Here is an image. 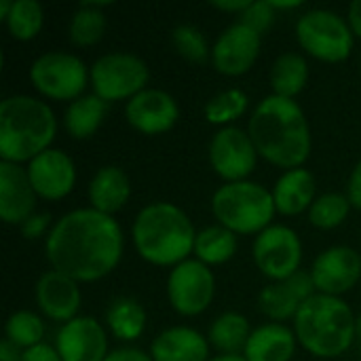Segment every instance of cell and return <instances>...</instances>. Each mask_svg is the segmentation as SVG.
Listing matches in <instances>:
<instances>
[{"instance_id":"38","label":"cell","mask_w":361,"mask_h":361,"mask_svg":"<svg viewBox=\"0 0 361 361\" xmlns=\"http://www.w3.org/2000/svg\"><path fill=\"white\" fill-rule=\"evenodd\" d=\"M21 361H61V357H59L55 347H51L47 343H40V345H36L32 349H25Z\"/></svg>"},{"instance_id":"13","label":"cell","mask_w":361,"mask_h":361,"mask_svg":"<svg viewBox=\"0 0 361 361\" xmlns=\"http://www.w3.org/2000/svg\"><path fill=\"white\" fill-rule=\"evenodd\" d=\"M262 49V34L237 21L228 25L212 47V63L226 76H241L250 72Z\"/></svg>"},{"instance_id":"22","label":"cell","mask_w":361,"mask_h":361,"mask_svg":"<svg viewBox=\"0 0 361 361\" xmlns=\"http://www.w3.org/2000/svg\"><path fill=\"white\" fill-rule=\"evenodd\" d=\"M131 197V182L129 176L116 167V165H106L95 171V176L89 182V201L91 207L112 216L118 209L125 207V203Z\"/></svg>"},{"instance_id":"4","label":"cell","mask_w":361,"mask_h":361,"mask_svg":"<svg viewBox=\"0 0 361 361\" xmlns=\"http://www.w3.org/2000/svg\"><path fill=\"white\" fill-rule=\"evenodd\" d=\"M137 254L157 267H178L195 252L197 231L190 218L173 203L146 205L131 228Z\"/></svg>"},{"instance_id":"41","label":"cell","mask_w":361,"mask_h":361,"mask_svg":"<svg viewBox=\"0 0 361 361\" xmlns=\"http://www.w3.org/2000/svg\"><path fill=\"white\" fill-rule=\"evenodd\" d=\"M347 23L353 32V36L361 38V0H353L347 8Z\"/></svg>"},{"instance_id":"40","label":"cell","mask_w":361,"mask_h":361,"mask_svg":"<svg viewBox=\"0 0 361 361\" xmlns=\"http://www.w3.org/2000/svg\"><path fill=\"white\" fill-rule=\"evenodd\" d=\"M347 197L351 201V205L355 209H361V161L355 165V169L349 176V184H347Z\"/></svg>"},{"instance_id":"35","label":"cell","mask_w":361,"mask_h":361,"mask_svg":"<svg viewBox=\"0 0 361 361\" xmlns=\"http://www.w3.org/2000/svg\"><path fill=\"white\" fill-rule=\"evenodd\" d=\"M171 40H173L176 51L188 61L203 63V61H207L212 57V49L207 47V40H205L203 32L192 23L176 25L173 32H171Z\"/></svg>"},{"instance_id":"12","label":"cell","mask_w":361,"mask_h":361,"mask_svg":"<svg viewBox=\"0 0 361 361\" xmlns=\"http://www.w3.org/2000/svg\"><path fill=\"white\" fill-rule=\"evenodd\" d=\"M258 161V150L247 131L239 127H222L209 142V163L226 182L245 180Z\"/></svg>"},{"instance_id":"33","label":"cell","mask_w":361,"mask_h":361,"mask_svg":"<svg viewBox=\"0 0 361 361\" xmlns=\"http://www.w3.org/2000/svg\"><path fill=\"white\" fill-rule=\"evenodd\" d=\"M351 207L353 205H351L347 195H343V192H326V195L317 197L315 203L311 205L309 220H311L313 226L330 231V228L341 226L347 220Z\"/></svg>"},{"instance_id":"25","label":"cell","mask_w":361,"mask_h":361,"mask_svg":"<svg viewBox=\"0 0 361 361\" xmlns=\"http://www.w3.org/2000/svg\"><path fill=\"white\" fill-rule=\"evenodd\" d=\"M108 112V102L91 95H80L78 99L70 102V106L63 112V127L74 140H87L91 137L99 125L104 123Z\"/></svg>"},{"instance_id":"16","label":"cell","mask_w":361,"mask_h":361,"mask_svg":"<svg viewBox=\"0 0 361 361\" xmlns=\"http://www.w3.org/2000/svg\"><path fill=\"white\" fill-rule=\"evenodd\" d=\"M127 123L146 135H159L169 131L178 118L180 108L173 95H169L163 89H144L135 97H131L125 106Z\"/></svg>"},{"instance_id":"28","label":"cell","mask_w":361,"mask_h":361,"mask_svg":"<svg viewBox=\"0 0 361 361\" xmlns=\"http://www.w3.org/2000/svg\"><path fill=\"white\" fill-rule=\"evenodd\" d=\"M309 80V63L300 53H281L271 68V85L275 95L294 99Z\"/></svg>"},{"instance_id":"42","label":"cell","mask_w":361,"mask_h":361,"mask_svg":"<svg viewBox=\"0 0 361 361\" xmlns=\"http://www.w3.org/2000/svg\"><path fill=\"white\" fill-rule=\"evenodd\" d=\"M23 360V349L17 347L15 343H11L8 338H4L0 343V361H21Z\"/></svg>"},{"instance_id":"29","label":"cell","mask_w":361,"mask_h":361,"mask_svg":"<svg viewBox=\"0 0 361 361\" xmlns=\"http://www.w3.org/2000/svg\"><path fill=\"white\" fill-rule=\"evenodd\" d=\"M237 252V235L220 224L207 226L197 233L195 239V254L197 260L203 264H224Z\"/></svg>"},{"instance_id":"21","label":"cell","mask_w":361,"mask_h":361,"mask_svg":"<svg viewBox=\"0 0 361 361\" xmlns=\"http://www.w3.org/2000/svg\"><path fill=\"white\" fill-rule=\"evenodd\" d=\"M150 357L152 361H209V341L192 328L176 326L152 341Z\"/></svg>"},{"instance_id":"45","label":"cell","mask_w":361,"mask_h":361,"mask_svg":"<svg viewBox=\"0 0 361 361\" xmlns=\"http://www.w3.org/2000/svg\"><path fill=\"white\" fill-rule=\"evenodd\" d=\"M355 338H357V343H360L361 347V315L357 317V322H355Z\"/></svg>"},{"instance_id":"20","label":"cell","mask_w":361,"mask_h":361,"mask_svg":"<svg viewBox=\"0 0 361 361\" xmlns=\"http://www.w3.org/2000/svg\"><path fill=\"white\" fill-rule=\"evenodd\" d=\"M36 302L40 311L53 319V322H72L78 317L80 309V288L78 281L72 277L59 273V271H47L40 275L36 283Z\"/></svg>"},{"instance_id":"5","label":"cell","mask_w":361,"mask_h":361,"mask_svg":"<svg viewBox=\"0 0 361 361\" xmlns=\"http://www.w3.org/2000/svg\"><path fill=\"white\" fill-rule=\"evenodd\" d=\"M355 315L341 296L313 294L294 317L298 343L315 357H338L355 341Z\"/></svg>"},{"instance_id":"14","label":"cell","mask_w":361,"mask_h":361,"mask_svg":"<svg viewBox=\"0 0 361 361\" xmlns=\"http://www.w3.org/2000/svg\"><path fill=\"white\" fill-rule=\"evenodd\" d=\"M361 277V256L349 245H334L322 252L311 269L317 294L341 296L355 288Z\"/></svg>"},{"instance_id":"36","label":"cell","mask_w":361,"mask_h":361,"mask_svg":"<svg viewBox=\"0 0 361 361\" xmlns=\"http://www.w3.org/2000/svg\"><path fill=\"white\" fill-rule=\"evenodd\" d=\"M273 21H275V8H273L271 0L250 2V6L241 13V23L256 30L258 34H264L273 25Z\"/></svg>"},{"instance_id":"2","label":"cell","mask_w":361,"mask_h":361,"mask_svg":"<svg viewBox=\"0 0 361 361\" xmlns=\"http://www.w3.org/2000/svg\"><path fill=\"white\" fill-rule=\"evenodd\" d=\"M247 133L262 159L288 171L302 167L311 154L309 121L294 99L264 97L250 116Z\"/></svg>"},{"instance_id":"26","label":"cell","mask_w":361,"mask_h":361,"mask_svg":"<svg viewBox=\"0 0 361 361\" xmlns=\"http://www.w3.org/2000/svg\"><path fill=\"white\" fill-rule=\"evenodd\" d=\"M252 332L254 330L250 328V322L245 315L228 311L214 319V324L209 326L207 341L222 355H239L245 351Z\"/></svg>"},{"instance_id":"24","label":"cell","mask_w":361,"mask_h":361,"mask_svg":"<svg viewBox=\"0 0 361 361\" xmlns=\"http://www.w3.org/2000/svg\"><path fill=\"white\" fill-rule=\"evenodd\" d=\"M296 334L283 324H264L247 341L243 357L247 361H290L296 351Z\"/></svg>"},{"instance_id":"44","label":"cell","mask_w":361,"mask_h":361,"mask_svg":"<svg viewBox=\"0 0 361 361\" xmlns=\"http://www.w3.org/2000/svg\"><path fill=\"white\" fill-rule=\"evenodd\" d=\"M209 361H247L243 355H218V357H212Z\"/></svg>"},{"instance_id":"19","label":"cell","mask_w":361,"mask_h":361,"mask_svg":"<svg viewBox=\"0 0 361 361\" xmlns=\"http://www.w3.org/2000/svg\"><path fill=\"white\" fill-rule=\"evenodd\" d=\"M313 294H315V286L311 273L298 271L290 279L273 281L271 286H267L258 296V307L269 319L277 324V322L294 319L302 309V305Z\"/></svg>"},{"instance_id":"30","label":"cell","mask_w":361,"mask_h":361,"mask_svg":"<svg viewBox=\"0 0 361 361\" xmlns=\"http://www.w3.org/2000/svg\"><path fill=\"white\" fill-rule=\"evenodd\" d=\"M99 2H82L70 17L68 34L70 40L78 47H91L102 40L106 32V15L102 13Z\"/></svg>"},{"instance_id":"27","label":"cell","mask_w":361,"mask_h":361,"mask_svg":"<svg viewBox=\"0 0 361 361\" xmlns=\"http://www.w3.org/2000/svg\"><path fill=\"white\" fill-rule=\"evenodd\" d=\"M106 322L110 332L125 343L140 338L146 330V311L144 307L129 296L114 298L106 311Z\"/></svg>"},{"instance_id":"9","label":"cell","mask_w":361,"mask_h":361,"mask_svg":"<svg viewBox=\"0 0 361 361\" xmlns=\"http://www.w3.org/2000/svg\"><path fill=\"white\" fill-rule=\"evenodd\" d=\"M30 80L44 97L74 102L87 87L89 70L78 55L66 51H49L32 63Z\"/></svg>"},{"instance_id":"34","label":"cell","mask_w":361,"mask_h":361,"mask_svg":"<svg viewBox=\"0 0 361 361\" xmlns=\"http://www.w3.org/2000/svg\"><path fill=\"white\" fill-rule=\"evenodd\" d=\"M4 332H6V338L11 343H15L17 347H21L25 351V349H32V347H36V345L42 343L44 324L32 311H15L6 319Z\"/></svg>"},{"instance_id":"18","label":"cell","mask_w":361,"mask_h":361,"mask_svg":"<svg viewBox=\"0 0 361 361\" xmlns=\"http://www.w3.org/2000/svg\"><path fill=\"white\" fill-rule=\"evenodd\" d=\"M36 190L30 182L27 169L0 161V218L6 224H23L36 212Z\"/></svg>"},{"instance_id":"15","label":"cell","mask_w":361,"mask_h":361,"mask_svg":"<svg viewBox=\"0 0 361 361\" xmlns=\"http://www.w3.org/2000/svg\"><path fill=\"white\" fill-rule=\"evenodd\" d=\"M55 349L61 361H106L108 338L95 317L80 315L63 324L55 336Z\"/></svg>"},{"instance_id":"8","label":"cell","mask_w":361,"mask_h":361,"mask_svg":"<svg viewBox=\"0 0 361 361\" xmlns=\"http://www.w3.org/2000/svg\"><path fill=\"white\" fill-rule=\"evenodd\" d=\"M150 78V70L146 61L127 51L106 53L95 59L89 68V80L93 91L104 102H121L131 99L140 91L146 89Z\"/></svg>"},{"instance_id":"32","label":"cell","mask_w":361,"mask_h":361,"mask_svg":"<svg viewBox=\"0 0 361 361\" xmlns=\"http://www.w3.org/2000/svg\"><path fill=\"white\" fill-rule=\"evenodd\" d=\"M247 106H250L247 93L235 87V89H226V91L214 95L205 104L203 114L214 125H228V123L237 121L239 116H243L245 110H247Z\"/></svg>"},{"instance_id":"11","label":"cell","mask_w":361,"mask_h":361,"mask_svg":"<svg viewBox=\"0 0 361 361\" xmlns=\"http://www.w3.org/2000/svg\"><path fill=\"white\" fill-rule=\"evenodd\" d=\"M216 279L207 264L201 260H184L167 277V296L171 307L184 315H201L214 300Z\"/></svg>"},{"instance_id":"7","label":"cell","mask_w":361,"mask_h":361,"mask_svg":"<svg viewBox=\"0 0 361 361\" xmlns=\"http://www.w3.org/2000/svg\"><path fill=\"white\" fill-rule=\"evenodd\" d=\"M296 38L300 47L322 61H345L353 49V32L338 13L313 8L296 21Z\"/></svg>"},{"instance_id":"3","label":"cell","mask_w":361,"mask_h":361,"mask_svg":"<svg viewBox=\"0 0 361 361\" xmlns=\"http://www.w3.org/2000/svg\"><path fill=\"white\" fill-rule=\"evenodd\" d=\"M57 118L51 106L32 95H8L0 102V159L32 161L51 148Z\"/></svg>"},{"instance_id":"6","label":"cell","mask_w":361,"mask_h":361,"mask_svg":"<svg viewBox=\"0 0 361 361\" xmlns=\"http://www.w3.org/2000/svg\"><path fill=\"white\" fill-rule=\"evenodd\" d=\"M212 212L220 226L235 235H260L277 212L273 192L262 184L241 180L226 182L212 197Z\"/></svg>"},{"instance_id":"43","label":"cell","mask_w":361,"mask_h":361,"mask_svg":"<svg viewBox=\"0 0 361 361\" xmlns=\"http://www.w3.org/2000/svg\"><path fill=\"white\" fill-rule=\"evenodd\" d=\"M212 6H216L220 11H231V13L241 15L250 6V0H218V2H212Z\"/></svg>"},{"instance_id":"23","label":"cell","mask_w":361,"mask_h":361,"mask_svg":"<svg viewBox=\"0 0 361 361\" xmlns=\"http://www.w3.org/2000/svg\"><path fill=\"white\" fill-rule=\"evenodd\" d=\"M315 190H317V184L309 169L305 167L290 169L277 180L273 188L275 207L283 216H298L305 209H311V205L317 199Z\"/></svg>"},{"instance_id":"1","label":"cell","mask_w":361,"mask_h":361,"mask_svg":"<svg viewBox=\"0 0 361 361\" xmlns=\"http://www.w3.org/2000/svg\"><path fill=\"white\" fill-rule=\"evenodd\" d=\"M123 231L112 216L82 207L61 216L47 235L44 252L53 271L74 281H97L123 258Z\"/></svg>"},{"instance_id":"39","label":"cell","mask_w":361,"mask_h":361,"mask_svg":"<svg viewBox=\"0 0 361 361\" xmlns=\"http://www.w3.org/2000/svg\"><path fill=\"white\" fill-rule=\"evenodd\" d=\"M106 361H152L150 353H144L142 349H133V347H121L108 353Z\"/></svg>"},{"instance_id":"31","label":"cell","mask_w":361,"mask_h":361,"mask_svg":"<svg viewBox=\"0 0 361 361\" xmlns=\"http://www.w3.org/2000/svg\"><path fill=\"white\" fill-rule=\"evenodd\" d=\"M4 21L13 38L32 40L42 27L44 13H42L40 2L36 0H15Z\"/></svg>"},{"instance_id":"17","label":"cell","mask_w":361,"mask_h":361,"mask_svg":"<svg viewBox=\"0 0 361 361\" xmlns=\"http://www.w3.org/2000/svg\"><path fill=\"white\" fill-rule=\"evenodd\" d=\"M27 176L38 197L57 201L72 192L76 184L74 161L57 148H49L27 163Z\"/></svg>"},{"instance_id":"37","label":"cell","mask_w":361,"mask_h":361,"mask_svg":"<svg viewBox=\"0 0 361 361\" xmlns=\"http://www.w3.org/2000/svg\"><path fill=\"white\" fill-rule=\"evenodd\" d=\"M49 222H51V216L49 214H34V216H30L21 224V233H23L25 239H38V237H42L47 233Z\"/></svg>"},{"instance_id":"10","label":"cell","mask_w":361,"mask_h":361,"mask_svg":"<svg viewBox=\"0 0 361 361\" xmlns=\"http://www.w3.org/2000/svg\"><path fill=\"white\" fill-rule=\"evenodd\" d=\"M254 262L273 281L290 279L302 262V243L296 231L283 224H271L254 239Z\"/></svg>"}]
</instances>
